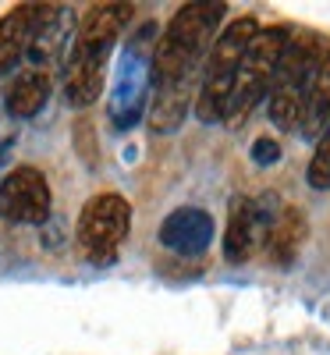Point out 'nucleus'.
<instances>
[{
	"instance_id": "obj_1",
	"label": "nucleus",
	"mask_w": 330,
	"mask_h": 355,
	"mask_svg": "<svg viewBox=\"0 0 330 355\" xmlns=\"http://www.w3.org/2000/svg\"><path fill=\"white\" fill-rule=\"evenodd\" d=\"M132 15H135L132 4H93L82 15L75 43L68 50V64H64V96L71 107L82 110L100 100L107 61L121 33L128 28Z\"/></svg>"
},
{
	"instance_id": "obj_2",
	"label": "nucleus",
	"mask_w": 330,
	"mask_h": 355,
	"mask_svg": "<svg viewBox=\"0 0 330 355\" xmlns=\"http://www.w3.org/2000/svg\"><path fill=\"white\" fill-rule=\"evenodd\" d=\"M227 18V4L220 0H199V4H182L153 50V89L174 85V82H196L202 57H209V46L217 43L220 25Z\"/></svg>"
},
{
	"instance_id": "obj_3",
	"label": "nucleus",
	"mask_w": 330,
	"mask_h": 355,
	"mask_svg": "<svg viewBox=\"0 0 330 355\" xmlns=\"http://www.w3.org/2000/svg\"><path fill=\"white\" fill-rule=\"evenodd\" d=\"M323 40L316 33H291L277 71H274V85H270V96H266V110H270V121H274L281 132H298L302 128V117H306V103L313 93V78L316 68L323 61Z\"/></svg>"
},
{
	"instance_id": "obj_4",
	"label": "nucleus",
	"mask_w": 330,
	"mask_h": 355,
	"mask_svg": "<svg viewBox=\"0 0 330 355\" xmlns=\"http://www.w3.org/2000/svg\"><path fill=\"white\" fill-rule=\"evenodd\" d=\"M259 33L256 18H234L227 28H220L217 43L209 46V57L202 64V82H199V96H196V117L202 125L224 121L234 82H238V68L245 61V50L252 46Z\"/></svg>"
},
{
	"instance_id": "obj_5",
	"label": "nucleus",
	"mask_w": 330,
	"mask_h": 355,
	"mask_svg": "<svg viewBox=\"0 0 330 355\" xmlns=\"http://www.w3.org/2000/svg\"><path fill=\"white\" fill-rule=\"evenodd\" d=\"M157 25H142L128 40L121 61L114 71V85L107 96V117L114 128H135L146 107L153 100V50H157Z\"/></svg>"
},
{
	"instance_id": "obj_6",
	"label": "nucleus",
	"mask_w": 330,
	"mask_h": 355,
	"mask_svg": "<svg viewBox=\"0 0 330 355\" xmlns=\"http://www.w3.org/2000/svg\"><path fill=\"white\" fill-rule=\"evenodd\" d=\"M288 40H291V33L284 25H270V28H259L256 33L252 46L245 50L242 68H238V82H234V93H231V103L224 114L227 128H242L249 121V114L270 96L274 71H277V61H281Z\"/></svg>"
},
{
	"instance_id": "obj_7",
	"label": "nucleus",
	"mask_w": 330,
	"mask_h": 355,
	"mask_svg": "<svg viewBox=\"0 0 330 355\" xmlns=\"http://www.w3.org/2000/svg\"><path fill=\"white\" fill-rule=\"evenodd\" d=\"M128 227H132V202L117 192H100L78 214V227H75L78 249L85 252L89 263L107 266L121 252V245L128 239Z\"/></svg>"
},
{
	"instance_id": "obj_8",
	"label": "nucleus",
	"mask_w": 330,
	"mask_h": 355,
	"mask_svg": "<svg viewBox=\"0 0 330 355\" xmlns=\"http://www.w3.org/2000/svg\"><path fill=\"white\" fill-rule=\"evenodd\" d=\"M284 210L277 192H263L259 199H245V196H234L231 199V210H227V231H224V256L231 263H245L252 259L263 242H266V231L274 227L277 214Z\"/></svg>"
},
{
	"instance_id": "obj_9",
	"label": "nucleus",
	"mask_w": 330,
	"mask_h": 355,
	"mask_svg": "<svg viewBox=\"0 0 330 355\" xmlns=\"http://www.w3.org/2000/svg\"><path fill=\"white\" fill-rule=\"evenodd\" d=\"M50 182L40 167H15L4 182H0V217L11 224H43L50 217Z\"/></svg>"
},
{
	"instance_id": "obj_10",
	"label": "nucleus",
	"mask_w": 330,
	"mask_h": 355,
	"mask_svg": "<svg viewBox=\"0 0 330 355\" xmlns=\"http://www.w3.org/2000/svg\"><path fill=\"white\" fill-rule=\"evenodd\" d=\"M75 33H78V18L71 8L64 4H50L43 25L36 28V36L33 43H28V53H25V61L28 68H40V71H50L61 57L71 50L75 43Z\"/></svg>"
},
{
	"instance_id": "obj_11",
	"label": "nucleus",
	"mask_w": 330,
	"mask_h": 355,
	"mask_svg": "<svg viewBox=\"0 0 330 355\" xmlns=\"http://www.w3.org/2000/svg\"><path fill=\"white\" fill-rule=\"evenodd\" d=\"M50 4H18L0 15V75H8L28 53L36 28L43 25Z\"/></svg>"
},
{
	"instance_id": "obj_12",
	"label": "nucleus",
	"mask_w": 330,
	"mask_h": 355,
	"mask_svg": "<svg viewBox=\"0 0 330 355\" xmlns=\"http://www.w3.org/2000/svg\"><path fill=\"white\" fill-rule=\"evenodd\" d=\"M160 242H164V249H171L177 256H199L214 242V217L199 210V206H182V210L164 217Z\"/></svg>"
},
{
	"instance_id": "obj_13",
	"label": "nucleus",
	"mask_w": 330,
	"mask_h": 355,
	"mask_svg": "<svg viewBox=\"0 0 330 355\" xmlns=\"http://www.w3.org/2000/svg\"><path fill=\"white\" fill-rule=\"evenodd\" d=\"M306 234H309V220L298 206H284L277 214L274 227L266 231V242H263V256L274 263V266H291L298 259L306 245Z\"/></svg>"
},
{
	"instance_id": "obj_14",
	"label": "nucleus",
	"mask_w": 330,
	"mask_h": 355,
	"mask_svg": "<svg viewBox=\"0 0 330 355\" xmlns=\"http://www.w3.org/2000/svg\"><path fill=\"white\" fill-rule=\"evenodd\" d=\"M192 93L199 96L196 82H174V85H157L153 100H149V128L157 135H171L182 128L192 107Z\"/></svg>"
},
{
	"instance_id": "obj_15",
	"label": "nucleus",
	"mask_w": 330,
	"mask_h": 355,
	"mask_svg": "<svg viewBox=\"0 0 330 355\" xmlns=\"http://www.w3.org/2000/svg\"><path fill=\"white\" fill-rule=\"evenodd\" d=\"M50 89H53L50 71L25 68L21 75H15V82L8 85V93H4V110H8V117H18V121H25V117H36V114L46 107V100H50Z\"/></svg>"
},
{
	"instance_id": "obj_16",
	"label": "nucleus",
	"mask_w": 330,
	"mask_h": 355,
	"mask_svg": "<svg viewBox=\"0 0 330 355\" xmlns=\"http://www.w3.org/2000/svg\"><path fill=\"white\" fill-rule=\"evenodd\" d=\"M327 128H330V50L323 53V61L316 68L313 93H309L306 117H302V128H298V132H302L306 139H320Z\"/></svg>"
},
{
	"instance_id": "obj_17",
	"label": "nucleus",
	"mask_w": 330,
	"mask_h": 355,
	"mask_svg": "<svg viewBox=\"0 0 330 355\" xmlns=\"http://www.w3.org/2000/svg\"><path fill=\"white\" fill-rule=\"evenodd\" d=\"M306 182L316 192H330V128L316 139V150H313V160H309V171H306Z\"/></svg>"
},
{
	"instance_id": "obj_18",
	"label": "nucleus",
	"mask_w": 330,
	"mask_h": 355,
	"mask_svg": "<svg viewBox=\"0 0 330 355\" xmlns=\"http://www.w3.org/2000/svg\"><path fill=\"white\" fill-rule=\"evenodd\" d=\"M71 142H75V153L82 157V164L96 171V164H100V142H96V125L89 121V117H78V121H75Z\"/></svg>"
},
{
	"instance_id": "obj_19",
	"label": "nucleus",
	"mask_w": 330,
	"mask_h": 355,
	"mask_svg": "<svg viewBox=\"0 0 330 355\" xmlns=\"http://www.w3.org/2000/svg\"><path fill=\"white\" fill-rule=\"evenodd\" d=\"M252 160H256L259 167L277 164V160H281V142H274V139H256V142H252Z\"/></svg>"
},
{
	"instance_id": "obj_20",
	"label": "nucleus",
	"mask_w": 330,
	"mask_h": 355,
	"mask_svg": "<svg viewBox=\"0 0 330 355\" xmlns=\"http://www.w3.org/2000/svg\"><path fill=\"white\" fill-rule=\"evenodd\" d=\"M11 139H15V128H11V117H0V160H4V153H8V146H11Z\"/></svg>"
}]
</instances>
